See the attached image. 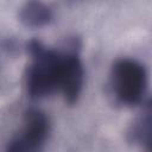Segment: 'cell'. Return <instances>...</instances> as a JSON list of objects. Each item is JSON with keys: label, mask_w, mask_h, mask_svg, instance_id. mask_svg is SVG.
Instances as JSON below:
<instances>
[{"label": "cell", "mask_w": 152, "mask_h": 152, "mask_svg": "<svg viewBox=\"0 0 152 152\" xmlns=\"http://www.w3.org/2000/svg\"><path fill=\"white\" fill-rule=\"evenodd\" d=\"M27 52L32 59L25 76L27 94L32 99L45 97L58 89L62 55L38 39L27 43Z\"/></svg>", "instance_id": "6da1fadb"}, {"label": "cell", "mask_w": 152, "mask_h": 152, "mask_svg": "<svg viewBox=\"0 0 152 152\" xmlns=\"http://www.w3.org/2000/svg\"><path fill=\"white\" fill-rule=\"evenodd\" d=\"M109 86L118 102L124 106H135L146 91V69L135 59L121 58L112 66Z\"/></svg>", "instance_id": "7a4b0ae2"}, {"label": "cell", "mask_w": 152, "mask_h": 152, "mask_svg": "<svg viewBox=\"0 0 152 152\" xmlns=\"http://www.w3.org/2000/svg\"><path fill=\"white\" fill-rule=\"evenodd\" d=\"M80 46L81 43L78 38H70L65 43L64 50L61 52L62 62L58 89L62 91L64 101L69 106L78 101L83 88L84 69L78 55Z\"/></svg>", "instance_id": "3957f363"}, {"label": "cell", "mask_w": 152, "mask_h": 152, "mask_svg": "<svg viewBox=\"0 0 152 152\" xmlns=\"http://www.w3.org/2000/svg\"><path fill=\"white\" fill-rule=\"evenodd\" d=\"M50 133L48 115L37 108H28L24 113V128L12 138L5 152H39Z\"/></svg>", "instance_id": "277c9868"}, {"label": "cell", "mask_w": 152, "mask_h": 152, "mask_svg": "<svg viewBox=\"0 0 152 152\" xmlns=\"http://www.w3.org/2000/svg\"><path fill=\"white\" fill-rule=\"evenodd\" d=\"M128 140L144 146V152H152V99L146 103L141 115L132 124Z\"/></svg>", "instance_id": "5b68a950"}, {"label": "cell", "mask_w": 152, "mask_h": 152, "mask_svg": "<svg viewBox=\"0 0 152 152\" xmlns=\"http://www.w3.org/2000/svg\"><path fill=\"white\" fill-rule=\"evenodd\" d=\"M18 17L27 27H42L52 20L53 13L48 5L40 1H28L20 7Z\"/></svg>", "instance_id": "8992f818"}]
</instances>
